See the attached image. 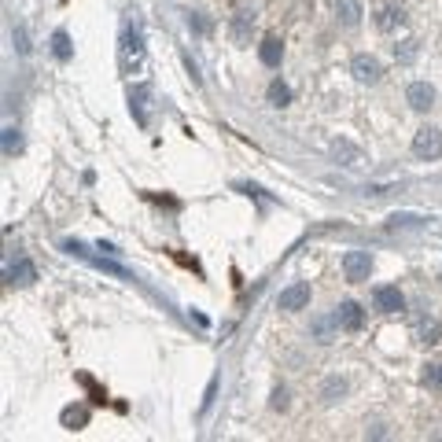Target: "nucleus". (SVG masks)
<instances>
[{
	"instance_id": "obj_5",
	"label": "nucleus",
	"mask_w": 442,
	"mask_h": 442,
	"mask_svg": "<svg viewBox=\"0 0 442 442\" xmlns=\"http://www.w3.org/2000/svg\"><path fill=\"white\" fill-rule=\"evenodd\" d=\"M277 306L280 310H303V306H310V284H306V280H299V284L284 288V291H280V299H277Z\"/></svg>"
},
{
	"instance_id": "obj_15",
	"label": "nucleus",
	"mask_w": 442,
	"mask_h": 442,
	"mask_svg": "<svg viewBox=\"0 0 442 442\" xmlns=\"http://www.w3.org/2000/svg\"><path fill=\"white\" fill-rule=\"evenodd\" d=\"M251 26H254V15H251V12H240V15L232 19V37L243 45V41H247V30H251Z\"/></svg>"
},
{
	"instance_id": "obj_22",
	"label": "nucleus",
	"mask_w": 442,
	"mask_h": 442,
	"mask_svg": "<svg viewBox=\"0 0 442 442\" xmlns=\"http://www.w3.org/2000/svg\"><path fill=\"white\" fill-rule=\"evenodd\" d=\"M343 391H347V383H343V380H332V383L325 387V402H336L332 394H343Z\"/></svg>"
},
{
	"instance_id": "obj_11",
	"label": "nucleus",
	"mask_w": 442,
	"mask_h": 442,
	"mask_svg": "<svg viewBox=\"0 0 442 442\" xmlns=\"http://www.w3.org/2000/svg\"><path fill=\"white\" fill-rule=\"evenodd\" d=\"M258 56H262L265 67H280V59H284V45H280L277 37H265L262 45H258Z\"/></svg>"
},
{
	"instance_id": "obj_24",
	"label": "nucleus",
	"mask_w": 442,
	"mask_h": 442,
	"mask_svg": "<svg viewBox=\"0 0 442 442\" xmlns=\"http://www.w3.org/2000/svg\"><path fill=\"white\" fill-rule=\"evenodd\" d=\"M273 409H288V391H284V387L273 391Z\"/></svg>"
},
{
	"instance_id": "obj_7",
	"label": "nucleus",
	"mask_w": 442,
	"mask_h": 442,
	"mask_svg": "<svg viewBox=\"0 0 442 442\" xmlns=\"http://www.w3.org/2000/svg\"><path fill=\"white\" fill-rule=\"evenodd\" d=\"M361 321H365V310H361L358 303H339V310H336V325H343L347 332H358Z\"/></svg>"
},
{
	"instance_id": "obj_3",
	"label": "nucleus",
	"mask_w": 442,
	"mask_h": 442,
	"mask_svg": "<svg viewBox=\"0 0 442 442\" xmlns=\"http://www.w3.org/2000/svg\"><path fill=\"white\" fill-rule=\"evenodd\" d=\"M372 306L380 310V314H398V310H405V295L394 284H383V288L372 291Z\"/></svg>"
},
{
	"instance_id": "obj_21",
	"label": "nucleus",
	"mask_w": 442,
	"mask_h": 442,
	"mask_svg": "<svg viewBox=\"0 0 442 442\" xmlns=\"http://www.w3.org/2000/svg\"><path fill=\"white\" fill-rule=\"evenodd\" d=\"M15 48L23 52V56L30 52V37H26V26H15Z\"/></svg>"
},
{
	"instance_id": "obj_13",
	"label": "nucleus",
	"mask_w": 442,
	"mask_h": 442,
	"mask_svg": "<svg viewBox=\"0 0 442 442\" xmlns=\"http://www.w3.org/2000/svg\"><path fill=\"white\" fill-rule=\"evenodd\" d=\"M129 59L140 63L144 59V45H140V34H125V45H122V63L129 67Z\"/></svg>"
},
{
	"instance_id": "obj_18",
	"label": "nucleus",
	"mask_w": 442,
	"mask_h": 442,
	"mask_svg": "<svg viewBox=\"0 0 442 442\" xmlns=\"http://www.w3.org/2000/svg\"><path fill=\"white\" fill-rule=\"evenodd\" d=\"M424 387L442 391V361H435V365H428V369H424Z\"/></svg>"
},
{
	"instance_id": "obj_12",
	"label": "nucleus",
	"mask_w": 442,
	"mask_h": 442,
	"mask_svg": "<svg viewBox=\"0 0 442 442\" xmlns=\"http://www.w3.org/2000/svg\"><path fill=\"white\" fill-rule=\"evenodd\" d=\"M8 277H12V284L26 288V284H34V280H37V265H34V262H26V258H19V262L12 265V273H8Z\"/></svg>"
},
{
	"instance_id": "obj_10",
	"label": "nucleus",
	"mask_w": 442,
	"mask_h": 442,
	"mask_svg": "<svg viewBox=\"0 0 442 442\" xmlns=\"http://www.w3.org/2000/svg\"><path fill=\"white\" fill-rule=\"evenodd\" d=\"M63 428H70V431H81L85 424H89V405H67L63 409Z\"/></svg>"
},
{
	"instance_id": "obj_8",
	"label": "nucleus",
	"mask_w": 442,
	"mask_h": 442,
	"mask_svg": "<svg viewBox=\"0 0 442 442\" xmlns=\"http://www.w3.org/2000/svg\"><path fill=\"white\" fill-rule=\"evenodd\" d=\"M336 15L343 26H358L361 23V0H336Z\"/></svg>"
},
{
	"instance_id": "obj_1",
	"label": "nucleus",
	"mask_w": 442,
	"mask_h": 442,
	"mask_svg": "<svg viewBox=\"0 0 442 442\" xmlns=\"http://www.w3.org/2000/svg\"><path fill=\"white\" fill-rule=\"evenodd\" d=\"M413 155L416 159H442V129L435 125H424V129H416V137H413Z\"/></svg>"
},
{
	"instance_id": "obj_9",
	"label": "nucleus",
	"mask_w": 442,
	"mask_h": 442,
	"mask_svg": "<svg viewBox=\"0 0 442 442\" xmlns=\"http://www.w3.org/2000/svg\"><path fill=\"white\" fill-rule=\"evenodd\" d=\"M402 23H405V12H402V8H394V4L380 8V15H376V26H380L383 34H391V30L402 26Z\"/></svg>"
},
{
	"instance_id": "obj_20",
	"label": "nucleus",
	"mask_w": 442,
	"mask_h": 442,
	"mask_svg": "<svg viewBox=\"0 0 442 442\" xmlns=\"http://www.w3.org/2000/svg\"><path fill=\"white\" fill-rule=\"evenodd\" d=\"M439 336H442L439 321H424V325H420V339L424 343H439Z\"/></svg>"
},
{
	"instance_id": "obj_4",
	"label": "nucleus",
	"mask_w": 442,
	"mask_h": 442,
	"mask_svg": "<svg viewBox=\"0 0 442 442\" xmlns=\"http://www.w3.org/2000/svg\"><path fill=\"white\" fill-rule=\"evenodd\" d=\"M350 74H354L361 85H376V81L383 78V67H380V59H376V56H354Z\"/></svg>"
},
{
	"instance_id": "obj_16",
	"label": "nucleus",
	"mask_w": 442,
	"mask_h": 442,
	"mask_svg": "<svg viewBox=\"0 0 442 442\" xmlns=\"http://www.w3.org/2000/svg\"><path fill=\"white\" fill-rule=\"evenodd\" d=\"M70 37L67 34H63V30H56V34H52V56H56V59H70Z\"/></svg>"
},
{
	"instance_id": "obj_17",
	"label": "nucleus",
	"mask_w": 442,
	"mask_h": 442,
	"mask_svg": "<svg viewBox=\"0 0 442 442\" xmlns=\"http://www.w3.org/2000/svg\"><path fill=\"white\" fill-rule=\"evenodd\" d=\"M23 152V137H19V129L8 125L4 129V155H19Z\"/></svg>"
},
{
	"instance_id": "obj_25",
	"label": "nucleus",
	"mask_w": 442,
	"mask_h": 442,
	"mask_svg": "<svg viewBox=\"0 0 442 442\" xmlns=\"http://www.w3.org/2000/svg\"><path fill=\"white\" fill-rule=\"evenodd\" d=\"M317 336H321V343H328V321H317Z\"/></svg>"
},
{
	"instance_id": "obj_19",
	"label": "nucleus",
	"mask_w": 442,
	"mask_h": 442,
	"mask_svg": "<svg viewBox=\"0 0 442 442\" xmlns=\"http://www.w3.org/2000/svg\"><path fill=\"white\" fill-rule=\"evenodd\" d=\"M394 59L398 63H413L416 59V41H402V45H394Z\"/></svg>"
},
{
	"instance_id": "obj_6",
	"label": "nucleus",
	"mask_w": 442,
	"mask_h": 442,
	"mask_svg": "<svg viewBox=\"0 0 442 442\" xmlns=\"http://www.w3.org/2000/svg\"><path fill=\"white\" fill-rule=\"evenodd\" d=\"M405 100L413 111H431V107H435V89H431L428 81H413L405 89Z\"/></svg>"
},
{
	"instance_id": "obj_14",
	"label": "nucleus",
	"mask_w": 442,
	"mask_h": 442,
	"mask_svg": "<svg viewBox=\"0 0 442 442\" xmlns=\"http://www.w3.org/2000/svg\"><path fill=\"white\" fill-rule=\"evenodd\" d=\"M269 103H273V107H288V103H291V89H288L280 78L269 81Z\"/></svg>"
},
{
	"instance_id": "obj_23",
	"label": "nucleus",
	"mask_w": 442,
	"mask_h": 442,
	"mask_svg": "<svg viewBox=\"0 0 442 442\" xmlns=\"http://www.w3.org/2000/svg\"><path fill=\"white\" fill-rule=\"evenodd\" d=\"M188 26L199 30V34H207V30H210V23H207V19H199V15H188Z\"/></svg>"
},
{
	"instance_id": "obj_2",
	"label": "nucleus",
	"mask_w": 442,
	"mask_h": 442,
	"mask_svg": "<svg viewBox=\"0 0 442 442\" xmlns=\"http://www.w3.org/2000/svg\"><path fill=\"white\" fill-rule=\"evenodd\" d=\"M343 273H347L350 284H361L372 273V254L369 251H347L343 254Z\"/></svg>"
}]
</instances>
